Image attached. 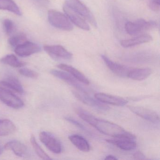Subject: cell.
I'll use <instances>...</instances> for the list:
<instances>
[{
    "instance_id": "6da1fadb",
    "label": "cell",
    "mask_w": 160,
    "mask_h": 160,
    "mask_svg": "<svg viewBox=\"0 0 160 160\" xmlns=\"http://www.w3.org/2000/svg\"><path fill=\"white\" fill-rule=\"evenodd\" d=\"M92 126L96 128L100 132L114 138H128L136 139L134 135L127 132L119 125L108 121L96 118Z\"/></svg>"
},
{
    "instance_id": "7a4b0ae2",
    "label": "cell",
    "mask_w": 160,
    "mask_h": 160,
    "mask_svg": "<svg viewBox=\"0 0 160 160\" xmlns=\"http://www.w3.org/2000/svg\"><path fill=\"white\" fill-rule=\"evenodd\" d=\"M48 17L50 24L57 28L67 31H71L73 29V26L67 16L60 12L49 10Z\"/></svg>"
},
{
    "instance_id": "3957f363",
    "label": "cell",
    "mask_w": 160,
    "mask_h": 160,
    "mask_svg": "<svg viewBox=\"0 0 160 160\" xmlns=\"http://www.w3.org/2000/svg\"><path fill=\"white\" fill-rule=\"evenodd\" d=\"M65 4L77 13L95 28L97 27L96 19L89 9L79 0H65Z\"/></svg>"
},
{
    "instance_id": "277c9868",
    "label": "cell",
    "mask_w": 160,
    "mask_h": 160,
    "mask_svg": "<svg viewBox=\"0 0 160 160\" xmlns=\"http://www.w3.org/2000/svg\"><path fill=\"white\" fill-rule=\"evenodd\" d=\"M156 27L157 24L154 21H146L143 19H138L134 22H127L125 25V29L129 35H135L142 32L155 28Z\"/></svg>"
},
{
    "instance_id": "5b68a950",
    "label": "cell",
    "mask_w": 160,
    "mask_h": 160,
    "mask_svg": "<svg viewBox=\"0 0 160 160\" xmlns=\"http://www.w3.org/2000/svg\"><path fill=\"white\" fill-rule=\"evenodd\" d=\"M0 100L12 108L18 109L23 107L24 103L19 97L9 90L0 87Z\"/></svg>"
},
{
    "instance_id": "8992f818",
    "label": "cell",
    "mask_w": 160,
    "mask_h": 160,
    "mask_svg": "<svg viewBox=\"0 0 160 160\" xmlns=\"http://www.w3.org/2000/svg\"><path fill=\"white\" fill-rule=\"evenodd\" d=\"M73 93L76 98L84 103L86 104L89 106L97 110L100 111H108L109 107L106 104L98 101L97 99H94L92 97L88 95L87 92H78L73 91Z\"/></svg>"
},
{
    "instance_id": "52a82bcc",
    "label": "cell",
    "mask_w": 160,
    "mask_h": 160,
    "mask_svg": "<svg viewBox=\"0 0 160 160\" xmlns=\"http://www.w3.org/2000/svg\"><path fill=\"white\" fill-rule=\"evenodd\" d=\"M40 140L43 144L52 152L55 153H60L62 151V147L60 142L58 138L50 133L42 132L40 133Z\"/></svg>"
},
{
    "instance_id": "ba28073f",
    "label": "cell",
    "mask_w": 160,
    "mask_h": 160,
    "mask_svg": "<svg viewBox=\"0 0 160 160\" xmlns=\"http://www.w3.org/2000/svg\"><path fill=\"white\" fill-rule=\"evenodd\" d=\"M127 107L133 113L148 121L152 123H157L159 122L158 114L151 109L137 106L128 105Z\"/></svg>"
},
{
    "instance_id": "9c48e42d",
    "label": "cell",
    "mask_w": 160,
    "mask_h": 160,
    "mask_svg": "<svg viewBox=\"0 0 160 160\" xmlns=\"http://www.w3.org/2000/svg\"><path fill=\"white\" fill-rule=\"evenodd\" d=\"M44 50L51 58L56 59L70 60L73 55L61 45H45Z\"/></svg>"
},
{
    "instance_id": "30bf717a",
    "label": "cell",
    "mask_w": 160,
    "mask_h": 160,
    "mask_svg": "<svg viewBox=\"0 0 160 160\" xmlns=\"http://www.w3.org/2000/svg\"><path fill=\"white\" fill-rule=\"evenodd\" d=\"M50 73L54 76L66 82L70 86L77 89L79 91L86 92L87 89L84 88V87L79 83L78 80L69 73L59 70H52L50 71Z\"/></svg>"
},
{
    "instance_id": "8fae6325",
    "label": "cell",
    "mask_w": 160,
    "mask_h": 160,
    "mask_svg": "<svg viewBox=\"0 0 160 160\" xmlns=\"http://www.w3.org/2000/svg\"><path fill=\"white\" fill-rule=\"evenodd\" d=\"M106 66L109 70L118 76L128 77V75L132 68L114 62L105 55L101 56Z\"/></svg>"
},
{
    "instance_id": "7c38bea8",
    "label": "cell",
    "mask_w": 160,
    "mask_h": 160,
    "mask_svg": "<svg viewBox=\"0 0 160 160\" xmlns=\"http://www.w3.org/2000/svg\"><path fill=\"white\" fill-rule=\"evenodd\" d=\"M41 48L39 45L27 41L16 47L15 52L20 57H27L40 52Z\"/></svg>"
},
{
    "instance_id": "4fadbf2b",
    "label": "cell",
    "mask_w": 160,
    "mask_h": 160,
    "mask_svg": "<svg viewBox=\"0 0 160 160\" xmlns=\"http://www.w3.org/2000/svg\"><path fill=\"white\" fill-rule=\"evenodd\" d=\"M63 11L65 15L70 19L72 23L84 30L88 31L90 30L89 26L81 16L73 11L70 7L64 4L63 7Z\"/></svg>"
},
{
    "instance_id": "5bb4252c",
    "label": "cell",
    "mask_w": 160,
    "mask_h": 160,
    "mask_svg": "<svg viewBox=\"0 0 160 160\" xmlns=\"http://www.w3.org/2000/svg\"><path fill=\"white\" fill-rule=\"evenodd\" d=\"M94 96L95 99L106 104H107L118 106H123L126 105L128 103V101L124 98L102 92L96 93L94 94Z\"/></svg>"
},
{
    "instance_id": "9a60e30c",
    "label": "cell",
    "mask_w": 160,
    "mask_h": 160,
    "mask_svg": "<svg viewBox=\"0 0 160 160\" xmlns=\"http://www.w3.org/2000/svg\"><path fill=\"white\" fill-rule=\"evenodd\" d=\"M135 139L128 138H120L107 139L106 141L108 143L116 146L120 149L131 151L136 148L137 144Z\"/></svg>"
},
{
    "instance_id": "2e32d148",
    "label": "cell",
    "mask_w": 160,
    "mask_h": 160,
    "mask_svg": "<svg viewBox=\"0 0 160 160\" xmlns=\"http://www.w3.org/2000/svg\"><path fill=\"white\" fill-rule=\"evenodd\" d=\"M58 67L59 69L63 70L72 75L79 82H81L85 85H89V81L87 77L80 71L74 68L72 66L64 64V63H61L58 65Z\"/></svg>"
},
{
    "instance_id": "e0dca14e",
    "label": "cell",
    "mask_w": 160,
    "mask_h": 160,
    "mask_svg": "<svg viewBox=\"0 0 160 160\" xmlns=\"http://www.w3.org/2000/svg\"><path fill=\"white\" fill-rule=\"evenodd\" d=\"M152 40V37L150 35L148 34H143L132 39L122 40L120 44L122 46L126 48L132 47L145 43L149 42Z\"/></svg>"
},
{
    "instance_id": "ac0fdd59",
    "label": "cell",
    "mask_w": 160,
    "mask_h": 160,
    "mask_svg": "<svg viewBox=\"0 0 160 160\" xmlns=\"http://www.w3.org/2000/svg\"><path fill=\"white\" fill-rule=\"evenodd\" d=\"M0 86L11 89L19 93L24 92V88L20 82L16 78L10 76L0 81Z\"/></svg>"
},
{
    "instance_id": "d6986e66",
    "label": "cell",
    "mask_w": 160,
    "mask_h": 160,
    "mask_svg": "<svg viewBox=\"0 0 160 160\" xmlns=\"http://www.w3.org/2000/svg\"><path fill=\"white\" fill-rule=\"evenodd\" d=\"M4 147L5 149L12 151L16 155L19 157L25 156L28 152L27 147L22 142L16 140L8 142Z\"/></svg>"
},
{
    "instance_id": "ffe728a7",
    "label": "cell",
    "mask_w": 160,
    "mask_h": 160,
    "mask_svg": "<svg viewBox=\"0 0 160 160\" xmlns=\"http://www.w3.org/2000/svg\"><path fill=\"white\" fill-rule=\"evenodd\" d=\"M152 73L149 68H132L128 75V78L132 80L142 81L148 78Z\"/></svg>"
},
{
    "instance_id": "44dd1931",
    "label": "cell",
    "mask_w": 160,
    "mask_h": 160,
    "mask_svg": "<svg viewBox=\"0 0 160 160\" xmlns=\"http://www.w3.org/2000/svg\"><path fill=\"white\" fill-rule=\"evenodd\" d=\"M69 140L78 149L81 151L88 152L90 150V146L88 140L78 135H72L69 137Z\"/></svg>"
},
{
    "instance_id": "7402d4cb",
    "label": "cell",
    "mask_w": 160,
    "mask_h": 160,
    "mask_svg": "<svg viewBox=\"0 0 160 160\" xmlns=\"http://www.w3.org/2000/svg\"><path fill=\"white\" fill-rule=\"evenodd\" d=\"M16 130L15 125L8 119H0V136H6L13 133Z\"/></svg>"
},
{
    "instance_id": "603a6c76",
    "label": "cell",
    "mask_w": 160,
    "mask_h": 160,
    "mask_svg": "<svg viewBox=\"0 0 160 160\" xmlns=\"http://www.w3.org/2000/svg\"><path fill=\"white\" fill-rule=\"evenodd\" d=\"M0 10L9 11L17 15H22L20 9L13 0H0Z\"/></svg>"
},
{
    "instance_id": "cb8c5ba5",
    "label": "cell",
    "mask_w": 160,
    "mask_h": 160,
    "mask_svg": "<svg viewBox=\"0 0 160 160\" xmlns=\"http://www.w3.org/2000/svg\"><path fill=\"white\" fill-rule=\"evenodd\" d=\"M0 62L3 64L14 68H19L26 65V62L19 60L15 55L12 54L7 55L2 58Z\"/></svg>"
},
{
    "instance_id": "d4e9b609",
    "label": "cell",
    "mask_w": 160,
    "mask_h": 160,
    "mask_svg": "<svg viewBox=\"0 0 160 160\" xmlns=\"http://www.w3.org/2000/svg\"><path fill=\"white\" fill-rule=\"evenodd\" d=\"M75 111L79 118H81L82 119L90 124L91 125H92L96 117L79 107H75Z\"/></svg>"
},
{
    "instance_id": "484cf974",
    "label": "cell",
    "mask_w": 160,
    "mask_h": 160,
    "mask_svg": "<svg viewBox=\"0 0 160 160\" xmlns=\"http://www.w3.org/2000/svg\"><path fill=\"white\" fill-rule=\"evenodd\" d=\"M30 142L34 148L36 153L40 158L43 160H51V158L44 151L40 145L38 144L36 141V138L34 136L32 135L31 137Z\"/></svg>"
},
{
    "instance_id": "4316f807",
    "label": "cell",
    "mask_w": 160,
    "mask_h": 160,
    "mask_svg": "<svg viewBox=\"0 0 160 160\" xmlns=\"http://www.w3.org/2000/svg\"><path fill=\"white\" fill-rule=\"evenodd\" d=\"M27 37L26 34L19 33L15 34L8 40V43L13 47H16L19 45L27 42Z\"/></svg>"
},
{
    "instance_id": "83f0119b",
    "label": "cell",
    "mask_w": 160,
    "mask_h": 160,
    "mask_svg": "<svg viewBox=\"0 0 160 160\" xmlns=\"http://www.w3.org/2000/svg\"><path fill=\"white\" fill-rule=\"evenodd\" d=\"M3 27L4 31L8 35L13 34L16 31V26L14 23L10 19H5L3 20Z\"/></svg>"
},
{
    "instance_id": "f1b7e54d",
    "label": "cell",
    "mask_w": 160,
    "mask_h": 160,
    "mask_svg": "<svg viewBox=\"0 0 160 160\" xmlns=\"http://www.w3.org/2000/svg\"><path fill=\"white\" fill-rule=\"evenodd\" d=\"M20 74L26 77L30 78H35L38 77V73L28 68H22L19 70Z\"/></svg>"
},
{
    "instance_id": "f546056e",
    "label": "cell",
    "mask_w": 160,
    "mask_h": 160,
    "mask_svg": "<svg viewBox=\"0 0 160 160\" xmlns=\"http://www.w3.org/2000/svg\"><path fill=\"white\" fill-rule=\"evenodd\" d=\"M148 5L152 11L158 12L160 9V0H148Z\"/></svg>"
},
{
    "instance_id": "4dcf8cb0",
    "label": "cell",
    "mask_w": 160,
    "mask_h": 160,
    "mask_svg": "<svg viewBox=\"0 0 160 160\" xmlns=\"http://www.w3.org/2000/svg\"><path fill=\"white\" fill-rule=\"evenodd\" d=\"M65 119L67 121L72 123L73 125H76V126H77V127H78L81 130H83V131H85L86 132L89 133V131L85 127V126H84V125H83L82 123L79 122L74 119L73 118H71V117H65Z\"/></svg>"
},
{
    "instance_id": "1f68e13d",
    "label": "cell",
    "mask_w": 160,
    "mask_h": 160,
    "mask_svg": "<svg viewBox=\"0 0 160 160\" xmlns=\"http://www.w3.org/2000/svg\"><path fill=\"white\" fill-rule=\"evenodd\" d=\"M32 1L36 4L43 7L47 6L49 4V1H50V0H32Z\"/></svg>"
},
{
    "instance_id": "d6a6232c",
    "label": "cell",
    "mask_w": 160,
    "mask_h": 160,
    "mask_svg": "<svg viewBox=\"0 0 160 160\" xmlns=\"http://www.w3.org/2000/svg\"><path fill=\"white\" fill-rule=\"evenodd\" d=\"M134 159L135 160H144L146 159L145 155L140 152L138 151L133 154Z\"/></svg>"
},
{
    "instance_id": "836d02e7",
    "label": "cell",
    "mask_w": 160,
    "mask_h": 160,
    "mask_svg": "<svg viewBox=\"0 0 160 160\" xmlns=\"http://www.w3.org/2000/svg\"><path fill=\"white\" fill-rule=\"evenodd\" d=\"M118 158L116 156L112 155H108L106 157L105 160H118Z\"/></svg>"
},
{
    "instance_id": "e575fe53",
    "label": "cell",
    "mask_w": 160,
    "mask_h": 160,
    "mask_svg": "<svg viewBox=\"0 0 160 160\" xmlns=\"http://www.w3.org/2000/svg\"><path fill=\"white\" fill-rule=\"evenodd\" d=\"M4 149V146L2 145V144L1 142H0V155L2 154V153L3 152V150Z\"/></svg>"
}]
</instances>
